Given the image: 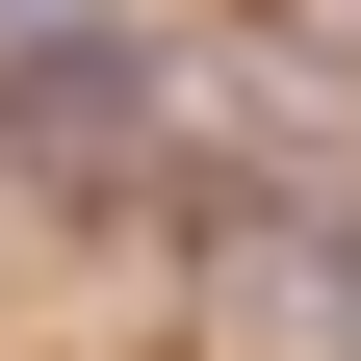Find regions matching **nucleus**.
Instances as JSON below:
<instances>
[{
  "label": "nucleus",
  "mask_w": 361,
  "mask_h": 361,
  "mask_svg": "<svg viewBox=\"0 0 361 361\" xmlns=\"http://www.w3.org/2000/svg\"><path fill=\"white\" fill-rule=\"evenodd\" d=\"M0 180L155 233V180H180V52L129 26V0H0Z\"/></svg>",
  "instance_id": "f257e3e1"
}]
</instances>
